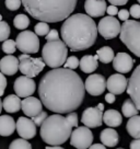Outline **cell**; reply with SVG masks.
<instances>
[{
	"label": "cell",
	"instance_id": "cell-18",
	"mask_svg": "<svg viewBox=\"0 0 140 149\" xmlns=\"http://www.w3.org/2000/svg\"><path fill=\"white\" fill-rule=\"evenodd\" d=\"M21 109L23 113L28 117H34L38 115L43 109V103L41 100L34 97H28L25 98L21 103Z\"/></svg>",
	"mask_w": 140,
	"mask_h": 149
},
{
	"label": "cell",
	"instance_id": "cell-24",
	"mask_svg": "<svg viewBox=\"0 0 140 149\" xmlns=\"http://www.w3.org/2000/svg\"><path fill=\"white\" fill-rule=\"evenodd\" d=\"M118 133L113 128H106L103 130L101 135H100V139L102 141V144L106 147H115L118 144Z\"/></svg>",
	"mask_w": 140,
	"mask_h": 149
},
{
	"label": "cell",
	"instance_id": "cell-3",
	"mask_svg": "<svg viewBox=\"0 0 140 149\" xmlns=\"http://www.w3.org/2000/svg\"><path fill=\"white\" fill-rule=\"evenodd\" d=\"M31 17L46 23H56L69 18L78 0H21Z\"/></svg>",
	"mask_w": 140,
	"mask_h": 149
},
{
	"label": "cell",
	"instance_id": "cell-13",
	"mask_svg": "<svg viewBox=\"0 0 140 149\" xmlns=\"http://www.w3.org/2000/svg\"><path fill=\"white\" fill-rule=\"evenodd\" d=\"M84 88H85V91H88V93L91 95H94V97L101 95L106 89V80L102 74H91L85 80Z\"/></svg>",
	"mask_w": 140,
	"mask_h": 149
},
{
	"label": "cell",
	"instance_id": "cell-50",
	"mask_svg": "<svg viewBox=\"0 0 140 149\" xmlns=\"http://www.w3.org/2000/svg\"><path fill=\"white\" fill-rule=\"evenodd\" d=\"M137 1H138V2H139V5H140V0H137Z\"/></svg>",
	"mask_w": 140,
	"mask_h": 149
},
{
	"label": "cell",
	"instance_id": "cell-38",
	"mask_svg": "<svg viewBox=\"0 0 140 149\" xmlns=\"http://www.w3.org/2000/svg\"><path fill=\"white\" fill-rule=\"evenodd\" d=\"M47 42H51V41H57V40H60L59 38V33L57 30H51L48 34H47L46 36H45Z\"/></svg>",
	"mask_w": 140,
	"mask_h": 149
},
{
	"label": "cell",
	"instance_id": "cell-49",
	"mask_svg": "<svg viewBox=\"0 0 140 149\" xmlns=\"http://www.w3.org/2000/svg\"><path fill=\"white\" fill-rule=\"evenodd\" d=\"M1 19H2V15H1V14H0V21H2V20H1Z\"/></svg>",
	"mask_w": 140,
	"mask_h": 149
},
{
	"label": "cell",
	"instance_id": "cell-39",
	"mask_svg": "<svg viewBox=\"0 0 140 149\" xmlns=\"http://www.w3.org/2000/svg\"><path fill=\"white\" fill-rule=\"evenodd\" d=\"M129 13L134 19H140V5H132L129 9Z\"/></svg>",
	"mask_w": 140,
	"mask_h": 149
},
{
	"label": "cell",
	"instance_id": "cell-21",
	"mask_svg": "<svg viewBox=\"0 0 140 149\" xmlns=\"http://www.w3.org/2000/svg\"><path fill=\"white\" fill-rule=\"evenodd\" d=\"M17 130V123L10 115H0V136H10Z\"/></svg>",
	"mask_w": 140,
	"mask_h": 149
},
{
	"label": "cell",
	"instance_id": "cell-36",
	"mask_svg": "<svg viewBox=\"0 0 140 149\" xmlns=\"http://www.w3.org/2000/svg\"><path fill=\"white\" fill-rule=\"evenodd\" d=\"M47 118V113L46 112H41L38 115H36V116L32 117V121L35 123V125L36 126H41L44 123V121Z\"/></svg>",
	"mask_w": 140,
	"mask_h": 149
},
{
	"label": "cell",
	"instance_id": "cell-34",
	"mask_svg": "<svg viewBox=\"0 0 140 149\" xmlns=\"http://www.w3.org/2000/svg\"><path fill=\"white\" fill-rule=\"evenodd\" d=\"M79 59L76 57V56H70L67 58V61L66 63L64 64L65 66V68H68V69H76V68H78L79 67Z\"/></svg>",
	"mask_w": 140,
	"mask_h": 149
},
{
	"label": "cell",
	"instance_id": "cell-4",
	"mask_svg": "<svg viewBox=\"0 0 140 149\" xmlns=\"http://www.w3.org/2000/svg\"><path fill=\"white\" fill-rule=\"evenodd\" d=\"M72 133V126L68 120L60 114H54L47 116L41 125V137L48 145L59 146L70 138Z\"/></svg>",
	"mask_w": 140,
	"mask_h": 149
},
{
	"label": "cell",
	"instance_id": "cell-48",
	"mask_svg": "<svg viewBox=\"0 0 140 149\" xmlns=\"http://www.w3.org/2000/svg\"><path fill=\"white\" fill-rule=\"evenodd\" d=\"M2 111V101H1V99H0V113Z\"/></svg>",
	"mask_w": 140,
	"mask_h": 149
},
{
	"label": "cell",
	"instance_id": "cell-32",
	"mask_svg": "<svg viewBox=\"0 0 140 149\" xmlns=\"http://www.w3.org/2000/svg\"><path fill=\"white\" fill-rule=\"evenodd\" d=\"M35 34L37 35V36H46L48 32L51 31V29H49V25L46 23V22H38L36 25H35Z\"/></svg>",
	"mask_w": 140,
	"mask_h": 149
},
{
	"label": "cell",
	"instance_id": "cell-46",
	"mask_svg": "<svg viewBox=\"0 0 140 149\" xmlns=\"http://www.w3.org/2000/svg\"><path fill=\"white\" fill-rule=\"evenodd\" d=\"M89 149H106V148H105V146L103 144H94V145H91L89 147Z\"/></svg>",
	"mask_w": 140,
	"mask_h": 149
},
{
	"label": "cell",
	"instance_id": "cell-29",
	"mask_svg": "<svg viewBox=\"0 0 140 149\" xmlns=\"http://www.w3.org/2000/svg\"><path fill=\"white\" fill-rule=\"evenodd\" d=\"M13 24L18 30H25L30 25V19L25 14H18L14 17Z\"/></svg>",
	"mask_w": 140,
	"mask_h": 149
},
{
	"label": "cell",
	"instance_id": "cell-7",
	"mask_svg": "<svg viewBox=\"0 0 140 149\" xmlns=\"http://www.w3.org/2000/svg\"><path fill=\"white\" fill-rule=\"evenodd\" d=\"M19 70L26 77L34 78L45 67L43 58H33L28 54H21L19 56Z\"/></svg>",
	"mask_w": 140,
	"mask_h": 149
},
{
	"label": "cell",
	"instance_id": "cell-40",
	"mask_svg": "<svg viewBox=\"0 0 140 149\" xmlns=\"http://www.w3.org/2000/svg\"><path fill=\"white\" fill-rule=\"evenodd\" d=\"M7 79H6L5 74L0 71V97L5 94V90L7 88Z\"/></svg>",
	"mask_w": 140,
	"mask_h": 149
},
{
	"label": "cell",
	"instance_id": "cell-8",
	"mask_svg": "<svg viewBox=\"0 0 140 149\" xmlns=\"http://www.w3.org/2000/svg\"><path fill=\"white\" fill-rule=\"evenodd\" d=\"M17 48L23 54H35L40 49L38 36L32 31H23L17 36Z\"/></svg>",
	"mask_w": 140,
	"mask_h": 149
},
{
	"label": "cell",
	"instance_id": "cell-30",
	"mask_svg": "<svg viewBox=\"0 0 140 149\" xmlns=\"http://www.w3.org/2000/svg\"><path fill=\"white\" fill-rule=\"evenodd\" d=\"M9 149H32V145L24 138H18L10 144Z\"/></svg>",
	"mask_w": 140,
	"mask_h": 149
},
{
	"label": "cell",
	"instance_id": "cell-43",
	"mask_svg": "<svg viewBox=\"0 0 140 149\" xmlns=\"http://www.w3.org/2000/svg\"><path fill=\"white\" fill-rule=\"evenodd\" d=\"M115 100H116V98H115V94H113V93H107L106 95H105V101L107 103H110V104H112V103L115 102Z\"/></svg>",
	"mask_w": 140,
	"mask_h": 149
},
{
	"label": "cell",
	"instance_id": "cell-6",
	"mask_svg": "<svg viewBox=\"0 0 140 149\" xmlns=\"http://www.w3.org/2000/svg\"><path fill=\"white\" fill-rule=\"evenodd\" d=\"M121 41L126 47L140 57V22L136 20H127L124 22L121 30Z\"/></svg>",
	"mask_w": 140,
	"mask_h": 149
},
{
	"label": "cell",
	"instance_id": "cell-23",
	"mask_svg": "<svg viewBox=\"0 0 140 149\" xmlns=\"http://www.w3.org/2000/svg\"><path fill=\"white\" fill-rule=\"evenodd\" d=\"M21 99L17 94H9L2 101V107L8 113H17L21 110Z\"/></svg>",
	"mask_w": 140,
	"mask_h": 149
},
{
	"label": "cell",
	"instance_id": "cell-17",
	"mask_svg": "<svg viewBox=\"0 0 140 149\" xmlns=\"http://www.w3.org/2000/svg\"><path fill=\"white\" fill-rule=\"evenodd\" d=\"M134 63H135V61L131 58V56L129 54H127V53H118L114 57L113 67L119 74H127V72H129L132 69Z\"/></svg>",
	"mask_w": 140,
	"mask_h": 149
},
{
	"label": "cell",
	"instance_id": "cell-2",
	"mask_svg": "<svg viewBox=\"0 0 140 149\" xmlns=\"http://www.w3.org/2000/svg\"><path fill=\"white\" fill-rule=\"evenodd\" d=\"M98 37L96 24L90 15L77 13L70 15L61 25V38L70 51L88 49Z\"/></svg>",
	"mask_w": 140,
	"mask_h": 149
},
{
	"label": "cell",
	"instance_id": "cell-10",
	"mask_svg": "<svg viewBox=\"0 0 140 149\" xmlns=\"http://www.w3.org/2000/svg\"><path fill=\"white\" fill-rule=\"evenodd\" d=\"M121 25L119 21L114 17H105L100 20L98 25V32L102 35L105 40H111L121 34Z\"/></svg>",
	"mask_w": 140,
	"mask_h": 149
},
{
	"label": "cell",
	"instance_id": "cell-14",
	"mask_svg": "<svg viewBox=\"0 0 140 149\" xmlns=\"http://www.w3.org/2000/svg\"><path fill=\"white\" fill-rule=\"evenodd\" d=\"M127 93L134 101L138 110H140V65L134 70L128 80Z\"/></svg>",
	"mask_w": 140,
	"mask_h": 149
},
{
	"label": "cell",
	"instance_id": "cell-45",
	"mask_svg": "<svg viewBox=\"0 0 140 149\" xmlns=\"http://www.w3.org/2000/svg\"><path fill=\"white\" fill-rule=\"evenodd\" d=\"M130 149H140V138L131 141L130 143Z\"/></svg>",
	"mask_w": 140,
	"mask_h": 149
},
{
	"label": "cell",
	"instance_id": "cell-5",
	"mask_svg": "<svg viewBox=\"0 0 140 149\" xmlns=\"http://www.w3.org/2000/svg\"><path fill=\"white\" fill-rule=\"evenodd\" d=\"M68 47L64 41L57 40L47 42L42 49V57L44 63L53 69L59 68L67 61Z\"/></svg>",
	"mask_w": 140,
	"mask_h": 149
},
{
	"label": "cell",
	"instance_id": "cell-47",
	"mask_svg": "<svg viewBox=\"0 0 140 149\" xmlns=\"http://www.w3.org/2000/svg\"><path fill=\"white\" fill-rule=\"evenodd\" d=\"M46 149H64V148L59 147V146H54V147H46Z\"/></svg>",
	"mask_w": 140,
	"mask_h": 149
},
{
	"label": "cell",
	"instance_id": "cell-31",
	"mask_svg": "<svg viewBox=\"0 0 140 149\" xmlns=\"http://www.w3.org/2000/svg\"><path fill=\"white\" fill-rule=\"evenodd\" d=\"M2 52L6 53V54H8V55H11V54H13L14 52L17 51V43L15 41L13 40H6L5 42L2 43Z\"/></svg>",
	"mask_w": 140,
	"mask_h": 149
},
{
	"label": "cell",
	"instance_id": "cell-11",
	"mask_svg": "<svg viewBox=\"0 0 140 149\" xmlns=\"http://www.w3.org/2000/svg\"><path fill=\"white\" fill-rule=\"evenodd\" d=\"M103 111H104L103 103L98 104V107H88L82 113L81 122L89 128L100 127L103 124Z\"/></svg>",
	"mask_w": 140,
	"mask_h": 149
},
{
	"label": "cell",
	"instance_id": "cell-44",
	"mask_svg": "<svg viewBox=\"0 0 140 149\" xmlns=\"http://www.w3.org/2000/svg\"><path fill=\"white\" fill-rule=\"evenodd\" d=\"M113 6H125L128 2V0H107Z\"/></svg>",
	"mask_w": 140,
	"mask_h": 149
},
{
	"label": "cell",
	"instance_id": "cell-28",
	"mask_svg": "<svg viewBox=\"0 0 140 149\" xmlns=\"http://www.w3.org/2000/svg\"><path fill=\"white\" fill-rule=\"evenodd\" d=\"M138 109L136 107V104L134 103V101L131 99H127L125 100V102L123 103L121 105V112H123V115L125 117H130L135 116V115H138Z\"/></svg>",
	"mask_w": 140,
	"mask_h": 149
},
{
	"label": "cell",
	"instance_id": "cell-22",
	"mask_svg": "<svg viewBox=\"0 0 140 149\" xmlns=\"http://www.w3.org/2000/svg\"><path fill=\"white\" fill-rule=\"evenodd\" d=\"M98 55H85L80 59L79 66L81 70L85 74H91L98 67Z\"/></svg>",
	"mask_w": 140,
	"mask_h": 149
},
{
	"label": "cell",
	"instance_id": "cell-51",
	"mask_svg": "<svg viewBox=\"0 0 140 149\" xmlns=\"http://www.w3.org/2000/svg\"><path fill=\"white\" fill-rule=\"evenodd\" d=\"M118 149H123V148H118Z\"/></svg>",
	"mask_w": 140,
	"mask_h": 149
},
{
	"label": "cell",
	"instance_id": "cell-37",
	"mask_svg": "<svg viewBox=\"0 0 140 149\" xmlns=\"http://www.w3.org/2000/svg\"><path fill=\"white\" fill-rule=\"evenodd\" d=\"M66 118L68 120V122L72 127H78V115H77V113H73V112L68 113Z\"/></svg>",
	"mask_w": 140,
	"mask_h": 149
},
{
	"label": "cell",
	"instance_id": "cell-15",
	"mask_svg": "<svg viewBox=\"0 0 140 149\" xmlns=\"http://www.w3.org/2000/svg\"><path fill=\"white\" fill-rule=\"evenodd\" d=\"M17 132L21 138L32 139L36 135V125L32 120L21 116L17 121Z\"/></svg>",
	"mask_w": 140,
	"mask_h": 149
},
{
	"label": "cell",
	"instance_id": "cell-1",
	"mask_svg": "<svg viewBox=\"0 0 140 149\" xmlns=\"http://www.w3.org/2000/svg\"><path fill=\"white\" fill-rule=\"evenodd\" d=\"M44 107L57 114L71 113L82 104L85 88L81 77L72 69L55 68L44 74L38 86Z\"/></svg>",
	"mask_w": 140,
	"mask_h": 149
},
{
	"label": "cell",
	"instance_id": "cell-9",
	"mask_svg": "<svg viewBox=\"0 0 140 149\" xmlns=\"http://www.w3.org/2000/svg\"><path fill=\"white\" fill-rule=\"evenodd\" d=\"M93 134L87 126H79L72 130L70 136V144L77 149H87L92 145Z\"/></svg>",
	"mask_w": 140,
	"mask_h": 149
},
{
	"label": "cell",
	"instance_id": "cell-41",
	"mask_svg": "<svg viewBox=\"0 0 140 149\" xmlns=\"http://www.w3.org/2000/svg\"><path fill=\"white\" fill-rule=\"evenodd\" d=\"M129 15H130V13H129V11L126 9H123L118 11V18L121 19V21H127V20L129 19Z\"/></svg>",
	"mask_w": 140,
	"mask_h": 149
},
{
	"label": "cell",
	"instance_id": "cell-12",
	"mask_svg": "<svg viewBox=\"0 0 140 149\" xmlns=\"http://www.w3.org/2000/svg\"><path fill=\"white\" fill-rule=\"evenodd\" d=\"M13 89L18 97L25 99L28 97H31L35 92L36 84L32 78L26 77V76H21L15 79L13 84Z\"/></svg>",
	"mask_w": 140,
	"mask_h": 149
},
{
	"label": "cell",
	"instance_id": "cell-25",
	"mask_svg": "<svg viewBox=\"0 0 140 149\" xmlns=\"http://www.w3.org/2000/svg\"><path fill=\"white\" fill-rule=\"evenodd\" d=\"M103 122L110 127H117L121 124L123 116L116 110H107L105 113H103Z\"/></svg>",
	"mask_w": 140,
	"mask_h": 149
},
{
	"label": "cell",
	"instance_id": "cell-35",
	"mask_svg": "<svg viewBox=\"0 0 140 149\" xmlns=\"http://www.w3.org/2000/svg\"><path fill=\"white\" fill-rule=\"evenodd\" d=\"M22 5L21 0H6V7L10 11H15L18 10Z\"/></svg>",
	"mask_w": 140,
	"mask_h": 149
},
{
	"label": "cell",
	"instance_id": "cell-20",
	"mask_svg": "<svg viewBox=\"0 0 140 149\" xmlns=\"http://www.w3.org/2000/svg\"><path fill=\"white\" fill-rule=\"evenodd\" d=\"M19 58L13 55H7L0 59V71L7 76H13L19 70Z\"/></svg>",
	"mask_w": 140,
	"mask_h": 149
},
{
	"label": "cell",
	"instance_id": "cell-16",
	"mask_svg": "<svg viewBox=\"0 0 140 149\" xmlns=\"http://www.w3.org/2000/svg\"><path fill=\"white\" fill-rule=\"evenodd\" d=\"M127 86L128 80L123 76V74H112L106 81V89L113 94H121L127 90Z\"/></svg>",
	"mask_w": 140,
	"mask_h": 149
},
{
	"label": "cell",
	"instance_id": "cell-26",
	"mask_svg": "<svg viewBox=\"0 0 140 149\" xmlns=\"http://www.w3.org/2000/svg\"><path fill=\"white\" fill-rule=\"evenodd\" d=\"M126 128L128 134L132 138L135 139L140 138V115H135L130 117L129 121L127 122Z\"/></svg>",
	"mask_w": 140,
	"mask_h": 149
},
{
	"label": "cell",
	"instance_id": "cell-33",
	"mask_svg": "<svg viewBox=\"0 0 140 149\" xmlns=\"http://www.w3.org/2000/svg\"><path fill=\"white\" fill-rule=\"evenodd\" d=\"M10 35V26L6 21H0V42H5Z\"/></svg>",
	"mask_w": 140,
	"mask_h": 149
},
{
	"label": "cell",
	"instance_id": "cell-27",
	"mask_svg": "<svg viewBox=\"0 0 140 149\" xmlns=\"http://www.w3.org/2000/svg\"><path fill=\"white\" fill-rule=\"evenodd\" d=\"M96 55L98 57V61L103 64H108L114 61V51L110 46H103L98 49Z\"/></svg>",
	"mask_w": 140,
	"mask_h": 149
},
{
	"label": "cell",
	"instance_id": "cell-19",
	"mask_svg": "<svg viewBox=\"0 0 140 149\" xmlns=\"http://www.w3.org/2000/svg\"><path fill=\"white\" fill-rule=\"evenodd\" d=\"M106 1L105 0H85L84 10L91 18L102 17L106 11Z\"/></svg>",
	"mask_w": 140,
	"mask_h": 149
},
{
	"label": "cell",
	"instance_id": "cell-42",
	"mask_svg": "<svg viewBox=\"0 0 140 149\" xmlns=\"http://www.w3.org/2000/svg\"><path fill=\"white\" fill-rule=\"evenodd\" d=\"M106 12L108 13V15H111V17H114V15L118 14V9H117L116 6L111 5L110 7H107V8H106Z\"/></svg>",
	"mask_w": 140,
	"mask_h": 149
}]
</instances>
